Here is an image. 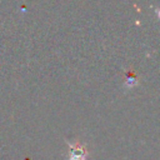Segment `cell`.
<instances>
[{
	"label": "cell",
	"mask_w": 160,
	"mask_h": 160,
	"mask_svg": "<svg viewBox=\"0 0 160 160\" xmlns=\"http://www.w3.org/2000/svg\"><path fill=\"white\" fill-rule=\"evenodd\" d=\"M88 151L80 142L69 144V160H86Z\"/></svg>",
	"instance_id": "cell-1"
}]
</instances>
